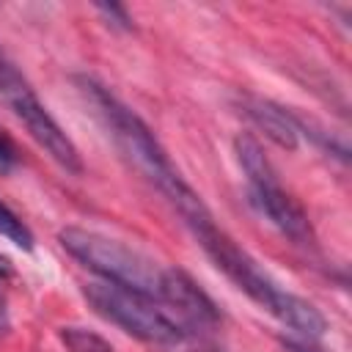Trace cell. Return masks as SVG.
I'll return each instance as SVG.
<instances>
[{"mask_svg": "<svg viewBox=\"0 0 352 352\" xmlns=\"http://www.w3.org/2000/svg\"><path fill=\"white\" fill-rule=\"evenodd\" d=\"M74 82L85 96V102L91 104V110L96 113V118L102 121V126L107 129V135L113 138L116 148L124 154V160L173 204V209L187 223V228L212 214L204 198L182 179L168 151L160 146V140L138 113H132L121 99H116L94 77H74Z\"/></svg>", "mask_w": 352, "mask_h": 352, "instance_id": "cell-1", "label": "cell"}, {"mask_svg": "<svg viewBox=\"0 0 352 352\" xmlns=\"http://www.w3.org/2000/svg\"><path fill=\"white\" fill-rule=\"evenodd\" d=\"M190 231L195 234V239L206 250V256L214 261V267L223 270L228 275V280L236 283V289H242L253 302H258L264 311H270L278 322L292 327L305 341H316L324 333L327 322L319 314V308L314 302L286 292L280 283H275L270 278V272L248 250H242L223 228H217L212 214L198 220L195 226H190Z\"/></svg>", "mask_w": 352, "mask_h": 352, "instance_id": "cell-2", "label": "cell"}, {"mask_svg": "<svg viewBox=\"0 0 352 352\" xmlns=\"http://www.w3.org/2000/svg\"><path fill=\"white\" fill-rule=\"evenodd\" d=\"M58 239L69 256H74L82 267L96 272L102 280L160 300L168 267H160L146 253H140V250H135V248H129L113 236L80 228V226L63 228L58 234Z\"/></svg>", "mask_w": 352, "mask_h": 352, "instance_id": "cell-3", "label": "cell"}, {"mask_svg": "<svg viewBox=\"0 0 352 352\" xmlns=\"http://www.w3.org/2000/svg\"><path fill=\"white\" fill-rule=\"evenodd\" d=\"M82 297L91 302V308L104 316L107 322L118 324L124 333L148 341V344H182L187 338V330L170 316V311L140 292L107 283V280H94L82 286Z\"/></svg>", "mask_w": 352, "mask_h": 352, "instance_id": "cell-4", "label": "cell"}, {"mask_svg": "<svg viewBox=\"0 0 352 352\" xmlns=\"http://www.w3.org/2000/svg\"><path fill=\"white\" fill-rule=\"evenodd\" d=\"M234 151H236V160L248 176V187H250V201L258 206L261 214H267V220L280 231L286 234L292 242H300V245H311L314 242V228H311V220L305 214V209L280 187L278 182V173L275 168L270 165L261 143L242 132L236 140H234Z\"/></svg>", "mask_w": 352, "mask_h": 352, "instance_id": "cell-5", "label": "cell"}, {"mask_svg": "<svg viewBox=\"0 0 352 352\" xmlns=\"http://www.w3.org/2000/svg\"><path fill=\"white\" fill-rule=\"evenodd\" d=\"M0 99L11 107V113L25 124L33 140L66 170L82 173V160L72 138L60 129V124L50 116V110L36 96L33 85L19 74V69L0 52Z\"/></svg>", "mask_w": 352, "mask_h": 352, "instance_id": "cell-6", "label": "cell"}, {"mask_svg": "<svg viewBox=\"0 0 352 352\" xmlns=\"http://www.w3.org/2000/svg\"><path fill=\"white\" fill-rule=\"evenodd\" d=\"M160 302L170 311V316L190 333V330H212L220 322L217 305L209 300V294L184 272L176 267L165 270Z\"/></svg>", "mask_w": 352, "mask_h": 352, "instance_id": "cell-7", "label": "cell"}, {"mask_svg": "<svg viewBox=\"0 0 352 352\" xmlns=\"http://www.w3.org/2000/svg\"><path fill=\"white\" fill-rule=\"evenodd\" d=\"M242 113L272 140L278 143L280 148H289L294 151L297 143H300V135H297V126L292 121V113L270 99H261V96H250L245 94L242 96Z\"/></svg>", "mask_w": 352, "mask_h": 352, "instance_id": "cell-8", "label": "cell"}, {"mask_svg": "<svg viewBox=\"0 0 352 352\" xmlns=\"http://www.w3.org/2000/svg\"><path fill=\"white\" fill-rule=\"evenodd\" d=\"M60 341L66 344L69 352H116L102 336H96L94 330H85V327H63Z\"/></svg>", "mask_w": 352, "mask_h": 352, "instance_id": "cell-9", "label": "cell"}, {"mask_svg": "<svg viewBox=\"0 0 352 352\" xmlns=\"http://www.w3.org/2000/svg\"><path fill=\"white\" fill-rule=\"evenodd\" d=\"M0 236H6L8 242H14L22 250H33V234L30 228L0 201Z\"/></svg>", "mask_w": 352, "mask_h": 352, "instance_id": "cell-10", "label": "cell"}, {"mask_svg": "<svg viewBox=\"0 0 352 352\" xmlns=\"http://www.w3.org/2000/svg\"><path fill=\"white\" fill-rule=\"evenodd\" d=\"M96 11H99V14H104L116 28H124V30H129V28H132L129 14H126L118 3H99V6H96Z\"/></svg>", "mask_w": 352, "mask_h": 352, "instance_id": "cell-11", "label": "cell"}, {"mask_svg": "<svg viewBox=\"0 0 352 352\" xmlns=\"http://www.w3.org/2000/svg\"><path fill=\"white\" fill-rule=\"evenodd\" d=\"M16 162H19V154H16L14 140L6 132H0V173H8Z\"/></svg>", "mask_w": 352, "mask_h": 352, "instance_id": "cell-12", "label": "cell"}, {"mask_svg": "<svg viewBox=\"0 0 352 352\" xmlns=\"http://www.w3.org/2000/svg\"><path fill=\"white\" fill-rule=\"evenodd\" d=\"M283 349H286V352H322V349L314 346L311 341H292V338L283 341Z\"/></svg>", "mask_w": 352, "mask_h": 352, "instance_id": "cell-13", "label": "cell"}, {"mask_svg": "<svg viewBox=\"0 0 352 352\" xmlns=\"http://www.w3.org/2000/svg\"><path fill=\"white\" fill-rule=\"evenodd\" d=\"M11 272H14V270H11V261H8L6 256H0V280H3V278H8Z\"/></svg>", "mask_w": 352, "mask_h": 352, "instance_id": "cell-14", "label": "cell"}, {"mask_svg": "<svg viewBox=\"0 0 352 352\" xmlns=\"http://www.w3.org/2000/svg\"><path fill=\"white\" fill-rule=\"evenodd\" d=\"M8 327V308H6V302L0 300V333Z\"/></svg>", "mask_w": 352, "mask_h": 352, "instance_id": "cell-15", "label": "cell"}]
</instances>
